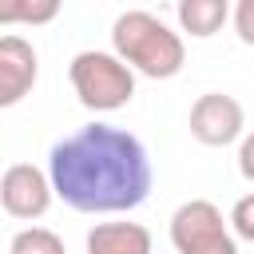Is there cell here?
I'll return each mask as SVG.
<instances>
[{
  "label": "cell",
  "mask_w": 254,
  "mask_h": 254,
  "mask_svg": "<svg viewBox=\"0 0 254 254\" xmlns=\"http://www.w3.org/2000/svg\"><path fill=\"white\" fill-rule=\"evenodd\" d=\"M171 242L179 254H238V242L210 198H190L171 214Z\"/></svg>",
  "instance_id": "4"
},
{
  "label": "cell",
  "mask_w": 254,
  "mask_h": 254,
  "mask_svg": "<svg viewBox=\"0 0 254 254\" xmlns=\"http://www.w3.org/2000/svg\"><path fill=\"white\" fill-rule=\"evenodd\" d=\"M64 0H0V24H52Z\"/></svg>",
  "instance_id": "10"
},
{
  "label": "cell",
  "mask_w": 254,
  "mask_h": 254,
  "mask_svg": "<svg viewBox=\"0 0 254 254\" xmlns=\"http://www.w3.org/2000/svg\"><path fill=\"white\" fill-rule=\"evenodd\" d=\"M234 32L246 48H254V0H238L234 4Z\"/></svg>",
  "instance_id": "13"
},
{
  "label": "cell",
  "mask_w": 254,
  "mask_h": 254,
  "mask_svg": "<svg viewBox=\"0 0 254 254\" xmlns=\"http://www.w3.org/2000/svg\"><path fill=\"white\" fill-rule=\"evenodd\" d=\"M52 179L48 171L32 167V163H12L4 175H0V206L12 214V218H44L48 206H52Z\"/></svg>",
  "instance_id": "6"
},
{
  "label": "cell",
  "mask_w": 254,
  "mask_h": 254,
  "mask_svg": "<svg viewBox=\"0 0 254 254\" xmlns=\"http://www.w3.org/2000/svg\"><path fill=\"white\" fill-rule=\"evenodd\" d=\"M111 52L131 71H139L147 79H171L187 64L183 36L175 28H167L159 16L143 12V8L115 16V24H111Z\"/></svg>",
  "instance_id": "2"
},
{
  "label": "cell",
  "mask_w": 254,
  "mask_h": 254,
  "mask_svg": "<svg viewBox=\"0 0 254 254\" xmlns=\"http://www.w3.org/2000/svg\"><path fill=\"white\" fill-rule=\"evenodd\" d=\"M8 254H67V250H64V238L56 230H48V226H24L12 238Z\"/></svg>",
  "instance_id": "11"
},
{
  "label": "cell",
  "mask_w": 254,
  "mask_h": 254,
  "mask_svg": "<svg viewBox=\"0 0 254 254\" xmlns=\"http://www.w3.org/2000/svg\"><path fill=\"white\" fill-rule=\"evenodd\" d=\"M230 230H234L242 242H254V190L234 202V210H230Z\"/></svg>",
  "instance_id": "12"
},
{
  "label": "cell",
  "mask_w": 254,
  "mask_h": 254,
  "mask_svg": "<svg viewBox=\"0 0 254 254\" xmlns=\"http://www.w3.org/2000/svg\"><path fill=\"white\" fill-rule=\"evenodd\" d=\"M67 79L87 111H119L135 95V71L115 52H75L67 64Z\"/></svg>",
  "instance_id": "3"
},
{
  "label": "cell",
  "mask_w": 254,
  "mask_h": 254,
  "mask_svg": "<svg viewBox=\"0 0 254 254\" xmlns=\"http://www.w3.org/2000/svg\"><path fill=\"white\" fill-rule=\"evenodd\" d=\"M48 179L71 210L119 214L151 194L155 171L139 135L111 123H87L52 147Z\"/></svg>",
  "instance_id": "1"
},
{
  "label": "cell",
  "mask_w": 254,
  "mask_h": 254,
  "mask_svg": "<svg viewBox=\"0 0 254 254\" xmlns=\"http://www.w3.org/2000/svg\"><path fill=\"white\" fill-rule=\"evenodd\" d=\"M40 75L36 48L24 36H0V107H16L24 95H32Z\"/></svg>",
  "instance_id": "7"
},
{
  "label": "cell",
  "mask_w": 254,
  "mask_h": 254,
  "mask_svg": "<svg viewBox=\"0 0 254 254\" xmlns=\"http://www.w3.org/2000/svg\"><path fill=\"white\" fill-rule=\"evenodd\" d=\"M230 16V0H179V28L194 40L214 36Z\"/></svg>",
  "instance_id": "9"
},
{
  "label": "cell",
  "mask_w": 254,
  "mask_h": 254,
  "mask_svg": "<svg viewBox=\"0 0 254 254\" xmlns=\"http://www.w3.org/2000/svg\"><path fill=\"white\" fill-rule=\"evenodd\" d=\"M238 175L246 183H254V131L242 135V143H238Z\"/></svg>",
  "instance_id": "14"
},
{
  "label": "cell",
  "mask_w": 254,
  "mask_h": 254,
  "mask_svg": "<svg viewBox=\"0 0 254 254\" xmlns=\"http://www.w3.org/2000/svg\"><path fill=\"white\" fill-rule=\"evenodd\" d=\"M87 254H151V230L139 222H95L87 230Z\"/></svg>",
  "instance_id": "8"
},
{
  "label": "cell",
  "mask_w": 254,
  "mask_h": 254,
  "mask_svg": "<svg viewBox=\"0 0 254 254\" xmlns=\"http://www.w3.org/2000/svg\"><path fill=\"white\" fill-rule=\"evenodd\" d=\"M190 135L202 143V147H226L234 139H242V127H246V111L234 95H222V91H206L190 103V119H187Z\"/></svg>",
  "instance_id": "5"
}]
</instances>
